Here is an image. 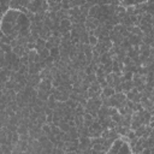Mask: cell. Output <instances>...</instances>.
<instances>
[{"label": "cell", "instance_id": "1", "mask_svg": "<svg viewBox=\"0 0 154 154\" xmlns=\"http://www.w3.org/2000/svg\"><path fill=\"white\" fill-rule=\"evenodd\" d=\"M29 27V17L25 15V12L14 9H9L0 22V30L10 38H15L16 36H28Z\"/></svg>", "mask_w": 154, "mask_h": 154}, {"label": "cell", "instance_id": "2", "mask_svg": "<svg viewBox=\"0 0 154 154\" xmlns=\"http://www.w3.org/2000/svg\"><path fill=\"white\" fill-rule=\"evenodd\" d=\"M122 143H123V140H122V138H118V137L114 138V140L112 141L111 147H110L108 149H106V152H107V153H118Z\"/></svg>", "mask_w": 154, "mask_h": 154}, {"label": "cell", "instance_id": "3", "mask_svg": "<svg viewBox=\"0 0 154 154\" xmlns=\"http://www.w3.org/2000/svg\"><path fill=\"white\" fill-rule=\"evenodd\" d=\"M37 87H38V89H41V91L49 92V89H52V82L48 81V80H42L37 84Z\"/></svg>", "mask_w": 154, "mask_h": 154}, {"label": "cell", "instance_id": "4", "mask_svg": "<svg viewBox=\"0 0 154 154\" xmlns=\"http://www.w3.org/2000/svg\"><path fill=\"white\" fill-rule=\"evenodd\" d=\"M131 152H133V149L130 148L129 142H124V141H123V143L120 145V148H119L118 153H119V154H123V153H131Z\"/></svg>", "mask_w": 154, "mask_h": 154}, {"label": "cell", "instance_id": "5", "mask_svg": "<svg viewBox=\"0 0 154 154\" xmlns=\"http://www.w3.org/2000/svg\"><path fill=\"white\" fill-rule=\"evenodd\" d=\"M48 96H49V92H46V91H41V89H38L37 92V98L40 101H43L46 102L48 100Z\"/></svg>", "mask_w": 154, "mask_h": 154}, {"label": "cell", "instance_id": "6", "mask_svg": "<svg viewBox=\"0 0 154 154\" xmlns=\"http://www.w3.org/2000/svg\"><path fill=\"white\" fill-rule=\"evenodd\" d=\"M88 43H89V46H93V47H95V46L99 43L98 36H95V35H93V34L88 35Z\"/></svg>", "mask_w": 154, "mask_h": 154}, {"label": "cell", "instance_id": "7", "mask_svg": "<svg viewBox=\"0 0 154 154\" xmlns=\"http://www.w3.org/2000/svg\"><path fill=\"white\" fill-rule=\"evenodd\" d=\"M59 48L57 47V46H54V47H52V48H49V56L52 57V58H54V59H57L58 58V56H59Z\"/></svg>", "mask_w": 154, "mask_h": 154}, {"label": "cell", "instance_id": "8", "mask_svg": "<svg viewBox=\"0 0 154 154\" xmlns=\"http://www.w3.org/2000/svg\"><path fill=\"white\" fill-rule=\"evenodd\" d=\"M48 1H49V4H51V3H61L63 0H48Z\"/></svg>", "mask_w": 154, "mask_h": 154}, {"label": "cell", "instance_id": "9", "mask_svg": "<svg viewBox=\"0 0 154 154\" xmlns=\"http://www.w3.org/2000/svg\"><path fill=\"white\" fill-rule=\"evenodd\" d=\"M29 1H30V0H29Z\"/></svg>", "mask_w": 154, "mask_h": 154}]
</instances>
